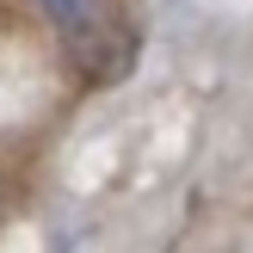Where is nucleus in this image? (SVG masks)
<instances>
[{"label":"nucleus","instance_id":"1","mask_svg":"<svg viewBox=\"0 0 253 253\" xmlns=\"http://www.w3.org/2000/svg\"><path fill=\"white\" fill-rule=\"evenodd\" d=\"M37 12L74 49V62H86L93 74H118L124 68V56H130L124 0H37Z\"/></svg>","mask_w":253,"mask_h":253}]
</instances>
